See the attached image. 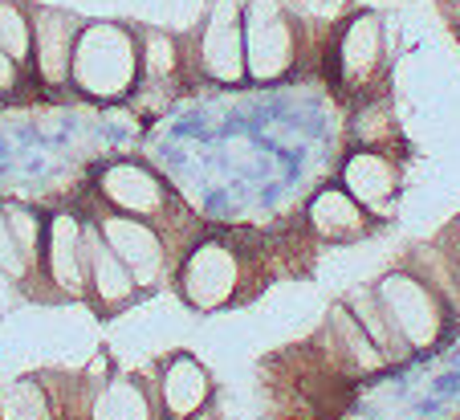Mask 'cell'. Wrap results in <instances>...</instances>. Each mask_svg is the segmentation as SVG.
<instances>
[{"label": "cell", "mask_w": 460, "mask_h": 420, "mask_svg": "<svg viewBox=\"0 0 460 420\" xmlns=\"http://www.w3.org/2000/svg\"><path fill=\"white\" fill-rule=\"evenodd\" d=\"M326 335L334 339L331 351L339 355V363H347V368H355V371H379V368H387V355L375 347L371 335L358 326V318L350 315L342 302L331 310V318H326Z\"/></svg>", "instance_id": "cell-18"}, {"label": "cell", "mask_w": 460, "mask_h": 420, "mask_svg": "<svg viewBox=\"0 0 460 420\" xmlns=\"http://www.w3.org/2000/svg\"><path fill=\"white\" fill-rule=\"evenodd\" d=\"M270 278L265 254L252 249L249 237L233 228H208L180 254L172 286L191 315H220L252 302Z\"/></svg>", "instance_id": "cell-1"}, {"label": "cell", "mask_w": 460, "mask_h": 420, "mask_svg": "<svg viewBox=\"0 0 460 420\" xmlns=\"http://www.w3.org/2000/svg\"><path fill=\"white\" fill-rule=\"evenodd\" d=\"M0 49L33 74V0H0Z\"/></svg>", "instance_id": "cell-19"}, {"label": "cell", "mask_w": 460, "mask_h": 420, "mask_svg": "<svg viewBox=\"0 0 460 420\" xmlns=\"http://www.w3.org/2000/svg\"><path fill=\"white\" fill-rule=\"evenodd\" d=\"M342 307L350 310V315L358 318V326H363L367 335H371V343L387 355V363H395V359H408L411 347L403 343V335L395 331V323H391V315L383 310L379 294H375V286H358L350 290L347 298H342Z\"/></svg>", "instance_id": "cell-17"}, {"label": "cell", "mask_w": 460, "mask_h": 420, "mask_svg": "<svg viewBox=\"0 0 460 420\" xmlns=\"http://www.w3.org/2000/svg\"><path fill=\"white\" fill-rule=\"evenodd\" d=\"M387 70V33H383L379 13H355L334 37V74L342 90L350 94H371Z\"/></svg>", "instance_id": "cell-10"}, {"label": "cell", "mask_w": 460, "mask_h": 420, "mask_svg": "<svg viewBox=\"0 0 460 420\" xmlns=\"http://www.w3.org/2000/svg\"><path fill=\"white\" fill-rule=\"evenodd\" d=\"M4 209V220H9L13 237H17L21 254H25L29 270H33V302H37V273H41V241H45V212H37L33 204L9 201L0 204Z\"/></svg>", "instance_id": "cell-21"}, {"label": "cell", "mask_w": 460, "mask_h": 420, "mask_svg": "<svg viewBox=\"0 0 460 420\" xmlns=\"http://www.w3.org/2000/svg\"><path fill=\"white\" fill-rule=\"evenodd\" d=\"M188 45H191V78H196V86H220V90L249 86L241 0H217L204 13L200 25L188 29Z\"/></svg>", "instance_id": "cell-7"}, {"label": "cell", "mask_w": 460, "mask_h": 420, "mask_svg": "<svg viewBox=\"0 0 460 420\" xmlns=\"http://www.w3.org/2000/svg\"><path fill=\"white\" fill-rule=\"evenodd\" d=\"M86 233L90 217L82 201L58 204L53 212H45L37 302H58V307L86 302Z\"/></svg>", "instance_id": "cell-5"}, {"label": "cell", "mask_w": 460, "mask_h": 420, "mask_svg": "<svg viewBox=\"0 0 460 420\" xmlns=\"http://www.w3.org/2000/svg\"><path fill=\"white\" fill-rule=\"evenodd\" d=\"M82 192L94 196L98 204H106V209H114V212L151 220L180 254L200 233H208L204 217H191L183 192L167 180L164 167H155V159H147V156L122 151V156L98 159V164L90 167V180Z\"/></svg>", "instance_id": "cell-2"}, {"label": "cell", "mask_w": 460, "mask_h": 420, "mask_svg": "<svg viewBox=\"0 0 460 420\" xmlns=\"http://www.w3.org/2000/svg\"><path fill=\"white\" fill-rule=\"evenodd\" d=\"M143 298H147V290L139 286V278L127 270V262L106 246L102 233H98L94 220H90V233H86V302H82V307H90L98 318H114V315H122V310H130L135 302H143Z\"/></svg>", "instance_id": "cell-11"}, {"label": "cell", "mask_w": 460, "mask_h": 420, "mask_svg": "<svg viewBox=\"0 0 460 420\" xmlns=\"http://www.w3.org/2000/svg\"><path fill=\"white\" fill-rule=\"evenodd\" d=\"M82 25H86L82 13L33 0V82L49 98L70 94V62Z\"/></svg>", "instance_id": "cell-9"}, {"label": "cell", "mask_w": 460, "mask_h": 420, "mask_svg": "<svg viewBox=\"0 0 460 420\" xmlns=\"http://www.w3.org/2000/svg\"><path fill=\"white\" fill-rule=\"evenodd\" d=\"M0 270L17 281L21 294L33 298V270H29L25 254H21L17 237H13V228H9V220H4V209H0Z\"/></svg>", "instance_id": "cell-22"}, {"label": "cell", "mask_w": 460, "mask_h": 420, "mask_svg": "<svg viewBox=\"0 0 460 420\" xmlns=\"http://www.w3.org/2000/svg\"><path fill=\"white\" fill-rule=\"evenodd\" d=\"M82 204H86L94 228L102 233V241L114 249V254L127 262V270L139 278V286L147 294H155L159 286H167L175 273V262H180V249L159 233L151 220L143 217H127V212H114L106 204H98L94 196L82 192Z\"/></svg>", "instance_id": "cell-6"}, {"label": "cell", "mask_w": 460, "mask_h": 420, "mask_svg": "<svg viewBox=\"0 0 460 420\" xmlns=\"http://www.w3.org/2000/svg\"><path fill=\"white\" fill-rule=\"evenodd\" d=\"M408 270H416L420 278L444 298V307H448L452 315H460V270H456V262L444 254L440 241H436V246H420L416 254H411Z\"/></svg>", "instance_id": "cell-20"}, {"label": "cell", "mask_w": 460, "mask_h": 420, "mask_svg": "<svg viewBox=\"0 0 460 420\" xmlns=\"http://www.w3.org/2000/svg\"><path fill=\"white\" fill-rule=\"evenodd\" d=\"M302 220L322 246H350V241H363L375 228V217L342 184L318 188V192L310 196V204H305Z\"/></svg>", "instance_id": "cell-15"}, {"label": "cell", "mask_w": 460, "mask_h": 420, "mask_svg": "<svg viewBox=\"0 0 460 420\" xmlns=\"http://www.w3.org/2000/svg\"><path fill=\"white\" fill-rule=\"evenodd\" d=\"M339 184L371 212L375 220H387L403 192V164L387 147H358L342 159Z\"/></svg>", "instance_id": "cell-12"}, {"label": "cell", "mask_w": 460, "mask_h": 420, "mask_svg": "<svg viewBox=\"0 0 460 420\" xmlns=\"http://www.w3.org/2000/svg\"><path fill=\"white\" fill-rule=\"evenodd\" d=\"M375 294H379L383 310L391 315L395 331L403 335V343H408L411 351H428L444 339L452 310L444 307V298L436 294L416 270H408V265L387 270L375 281Z\"/></svg>", "instance_id": "cell-8"}, {"label": "cell", "mask_w": 460, "mask_h": 420, "mask_svg": "<svg viewBox=\"0 0 460 420\" xmlns=\"http://www.w3.org/2000/svg\"><path fill=\"white\" fill-rule=\"evenodd\" d=\"M86 420H167L155 380L139 371H114L90 400Z\"/></svg>", "instance_id": "cell-16"}, {"label": "cell", "mask_w": 460, "mask_h": 420, "mask_svg": "<svg viewBox=\"0 0 460 420\" xmlns=\"http://www.w3.org/2000/svg\"><path fill=\"white\" fill-rule=\"evenodd\" d=\"M244 70L252 86H278L297 70L305 49V25L286 0H241Z\"/></svg>", "instance_id": "cell-4"}, {"label": "cell", "mask_w": 460, "mask_h": 420, "mask_svg": "<svg viewBox=\"0 0 460 420\" xmlns=\"http://www.w3.org/2000/svg\"><path fill=\"white\" fill-rule=\"evenodd\" d=\"M143 82L139 25L122 17L86 21L70 62V98L90 106H127Z\"/></svg>", "instance_id": "cell-3"}, {"label": "cell", "mask_w": 460, "mask_h": 420, "mask_svg": "<svg viewBox=\"0 0 460 420\" xmlns=\"http://www.w3.org/2000/svg\"><path fill=\"white\" fill-rule=\"evenodd\" d=\"M331 4H347V0H331Z\"/></svg>", "instance_id": "cell-25"}, {"label": "cell", "mask_w": 460, "mask_h": 420, "mask_svg": "<svg viewBox=\"0 0 460 420\" xmlns=\"http://www.w3.org/2000/svg\"><path fill=\"white\" fill-rule=\"evenodd\" d=\"M25 86H37L33 74H29L25 66H17L9 53L0 49V98H21Z\"/></svg>", "instance_id": "cell-23"}, {"label": "cell", "mask_w": 460, "mask_h": 420, "mask_svg": "<svg viewBox=\"0 0 460 420\" xmlns=\"http://www.w3.org/2000/svg\"><path fill=\"white\" fill-rule=\"evenodd\" d=\"M139 45H143V82L139 94H164L175 98L180 90H188L191 82V45L188 33H175L167 25H139Z\"/></svg>", "instance_id": "cell-14"}, {"label": "cell", "mask_w": 460, "mask_h": 420, "mask_svg": "<svg viewBox=\"0 0 460 420\" xmlns=\"http://www.w3.org/2000/svg\"><path fill=\"white\" fill-rule=\"evenodd\" d=\"M440 246H444V254H448L452 262H456V270H460V217L440 233Z\"/></svg>", "instance_id": "cell-24"}, {"label": "cell", "mask_w": 460, "mask_h": 420, "mask_svg": "<svg viewBox=\"0 0 460 420\" xmlns=\"http://www.w3.org/2000/svg\"><path fill=\"white\" fill-rule=\"evenodd\" d=\"M155 388L167 420H196L217 404V380L191 351H172L155 363Z\"/></svg>", "instance_id": "cell-13"}]
</instances>
